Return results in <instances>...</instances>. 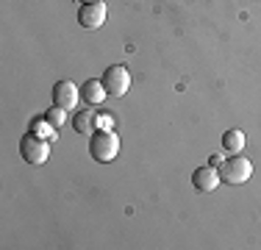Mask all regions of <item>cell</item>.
I'll list each match as a JSON object with an SVG mask.
<instances>
[{"label":"cell","instance_id":"obj_1","mask_svg":"<svg viewBox=\"0 0 261 250\" xmlns=\"http://www.w3.org/2000/svg\"><path fill=\"white\" fill-rule=\"evenodd\" d=\"M120 153V136L114 134V128H97L95 134H89V156L95 161H114Z\"/></svg>","mask_w":261,"mask_h":250},{"label":"cell","instance_id":"obj_2","mask_svg":"<svg viewBox=\"0 0 261 250\" xmlns=\"http://www.w3.org/2000/svg\"><path fill=\"white\" fill-rule=\"evenodd\" d=\"M217 172H220V181H225V184H245L253 175V164L242 153H233L231 159H222Z\"/></svg>","mask_w":261,"mask_h":250},{"label":"cell","instance_id":"obj_3","mask_svg":"<svg viewBox=\"0 0 261 250\" xmlns=\"http://www.w3.org/2000/svg\"><path fill=\"white\" fill-rule=\"evenodd\" d=\"M100 81H103L106 92H109L111 97H122L130 89V72H128V67H122V64H111L109 70L103 72Z\"/></svg>","mask_w":261,"mask_h":250},{"label":"cell","instance_id":"obj_4","mask_svg":"<svg viewBox=\"0 0 261 250\" xmlns=\"http://www.w3.org/2000/svg\"><path fill=\"white\" fill-rule=\"evenodd\" d=\"M20 153L28 164L39 167V164H45L47 156H50V145H47V139H39L36 134H25L20 142Z\"/></svg>","mask_w":261,"mask_h":250},{"label":"cell","instance_id":"obj_5","mask_svg":"<svg viewBox=\"0 0 261 250\" xmlns=\"http://www.w3.org/2000/svg\"><path fill=\"white\" fill-rule=\"evenodd\" d=\"M106 17H109V9H106V3H81V11H78V22L81 28H100L106 22Z\"/></svg>","mask_w":261,"mask_h":250},{"label":"cell","instance_id":"obj_6","mask_svg":"<svg viewBox=\"0 0 261 250\" xmlns=\"http://www.w3.org/2000/svg\"><path fill=\"white\" fill-rule=\"evenodd\" d=\"M81 103V89L72 81H59V84L53 86V106H61V109H75Z\"/></svg>","mask_w":261,"mask_h":250},{"label":"cell","instance_id":"obj_7","mask_svg":"<svg viewBox=\"0 0 261 250\" xmlns=\"http://www.w3.org/2000/svg\"><path fill=\"white\" fill-rule=\"evenodd\" d=\"M192 184H195V189L200 192H214L217 186H220V172H217V167H197L195 172H192Z\"/></svg>","mask_w":261,"mask_h":250},{"label":"cell","instance_id":"obj_8","mask_svg":"<svg viewBox=\"0 0 261 250\" xmlns=\"http://www.w3.org/2000/svg\"><path fill=\"white\" fill-rule=\"evenodd\" d=\"M106 86H103V81H86L84 84V89H81V97H84V103H89V106H100L103 100H106Z\"/></svg>","mask_w":261,"mask_h":250},{"label":"cell","instance_id":"obj_9","mask_svg":"<svg viewBox=\"0 0 261 250\" xmlns=\"http://www.w3.org/2000/svg\"><path fill=\"white\" fill-rule=\"evenodd\" d=\"M72 128H75L78 134H95L97 131V111H92V109L78 111L75 120H72Z\"/></svg>","mask_w":261,"mask_h":250},{"label":"cell","instance_id":"obj_10","mask_svg":"<svg viewBox=\"0 0 261 250\" xmlns=\"http://www.w3.org/2000/svg\"><path fill=\"white\" fill-rule=\"evenodd\" d=\"M222 147L228 150V153H242L245 150V134H242L239 128H231L222 134Z\"/></svg>","mask_w":261,"mask_h":250},{"label":"cell","instance_id":"obj_11","mask_svg":"<svg viewBox=\"0 0 261 250\" xmlns=\"http://www.w3.org/2000/svg\"><path fill=\"white\" fill-rule=\"evenodd\" d=\"M31 134H36L39 139H47V142H50L53 136H56V128L45 120V117H42V120H34V122H31Z\"/></svg>","mask_w":261,"mask_h":250},{"label":"cell","instance_id":"obj_12","mask_svg":"<svg viewBox=\"0 0 261 250\" xmlns=\"http://www.w3.org/2000/svg\"><path fill=\"white\" fill-rule=\"evenodd\" d=\"M45 120L50 122L56 131H61V125L67 122V109H61V106H53V109L45 111Z\"/></svg>","mask_w":261,"mask_h":250},{"label":"cell","instance_id":"obj_13","mask_svg":"<svg viewBox=\"0 0 261 250\" xmlns=\"http://www.w3.org/2000/svg\"><path fill=\"white\" fill-rule=\"evenodd\" d=\"M97 128H114V120H111V114L97 117Z\"/></svg>","mask_w":261,"mask_h":250},{"label":"cell","instance_id":"obj_14","mask_svg":"<svg viewBox=\"0 0 261 250\" xmlns=\"http://www.w3.org/2000/svg\"><path fill=\"white\" fill-rule=\"evenodd\" d=\"M208 164H211V167H220V164H222V156H220V153H214V156L208 159Z\"/></svg>","mask_w":261,"mask_h":250},{"label":"cell","instance_id":"obj_15","mask_svg":"<svg viewBox=\"0 0 261 250\" xmlns=\"http://www.w3.org/2000/svg\"><path fill=\"white\" fill-rule=\"evenodd\" d=\"M81 3H97V0H81Z\"/></svg>","mask_w":261,"mask_h":250}]
</instances>
